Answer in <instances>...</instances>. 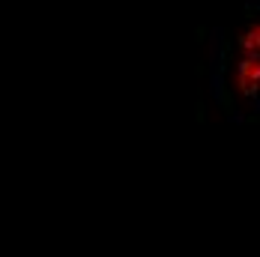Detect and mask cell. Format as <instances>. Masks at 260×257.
<instances>
[{
    "mask_svg": "<svg viewBox=\"0 0 260 257\" xmlns=\"http://www.w3.org/2000/svg\"><path fill=\"white\" fill-rule=\"evenodd\" d=\"M254 108H257V114H260V96H257V99H254Z\"/></svg>",
    "mask_w": 260,
    "mask_h": 257,
    "instance_id": "3",
    "label": "cell"
},
{
    "mask_svg": "<svg viewBox=\"0 0 260 257\" xmlns=\"http://www.w3.org/2000/svg\"><path fill=\"white\" fill-rule=\"evenodd\" d=\"M236 45H239L242 57H257L260 54V24H251L245 33H239Z\"/></svg>",
    "mask_w": 260,
    "mask_h": 257,
    "instance_id": "2",
    "label": "cell"
},
{
    "mask_svg": "<svg viewBox=\"0 0 260 257\" xmlns=\"http://www.w3.org/2000/svg\"><path fill=\"white\" fill-rule=\"evenodd\" d=\"M236 87H239L248 99H257V90H260V54L257 57H239Z\"/></svg>",
    "mask_w": 260,
    "mask_h": 257,
    "instance_id": "1",
    "label": "cell"
}]
</instances>
